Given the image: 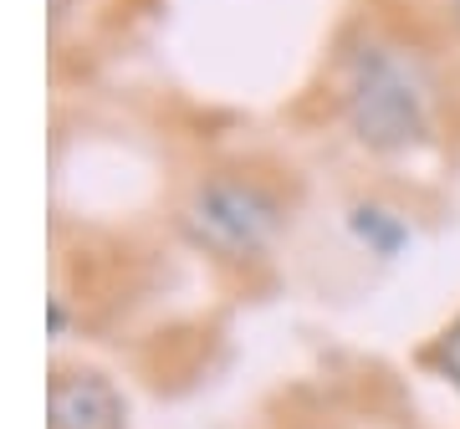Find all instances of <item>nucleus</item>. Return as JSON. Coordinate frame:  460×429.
Here are the masks:
<instances>
[{"label": "nucleus", "instance_id": "nucleus-2", "mask_svg": "<svg viewBox=\"0 0 460 429\" xmlns=\"http://www.w3.org/2000/svg\"><path fill=\"white\" fill-rule=\"evenodd\" d=\"M184 231L190 241L226 261H251L261 256L281 231V205L261 184L246 179H210L199 184L184 205Z\"/></svg>", "mask_w": 460, "mask_h": 429}, {"label": "nucleus", "instance_id": "nucleus-5", "mask_svg": "<svg viewBox=\"0 0 460 429\" xmlns=\"http://www.w3.org/2000/svg\"><path fill=\"white\" fill-rule=\"evenodd\" d=\"M435 368H440L445 379L460 389V317L450 322V332H445L440 343H435Z\"/></svg>", "mask_w": 460, "mask_h": 429}, {"label": "nucleus", "instance_id": "nucleus-4", "mask_svg": "<svg viewBox=\"0 0 460 429\" xmlns=\"http://www.w3.org/2000/svg\"><path fill=\"white\" fill-rule=\"evenodd\" d=\"M348 225H353V235L374 256H399V250L410 246V225L394 210H384V205H358V210L348 214Z\"/></svg>", "mask_w": 460, "mask_h": 429}, {"label": "nucleus", "instance_id": "nucleus-3", "mask_svg": "<svg viewBox=\"0 0 460 429\" xmlns=\"http://www.w3.org/2000/svg\"><path fill=\"white\" fill-rule=\"evenodd\" d=\"M51 429H123V394L102 373H57L47 394Z\"/></svg>", "mask_w": 460, "mask_h": 429}, {"label": "nucleus", "instance_id": "nucleus-6", "mask_svg": "<svg viewBox=\"0 0 460 429\" xmlns=\"http://www.w3.org/2000/svg\"><path fill=\"white\" fill-rule=\"evenodd\" d=\"M450 16H456V26H460V0H450Z\"/></svg>", "mask_w": 460, "mask_h": 429}, {"label": "nucleus", "instance_id": "nucleus-1", "mask_svg": "<svg viewBox=\"0 0 460 429\" xmlns=\"http://www.w3.org/2000/svg\"><path fill=\"white\" fill-rule=\"evenodd\" d=\"M343 108H348L353 133H358V144L374 153L420 149L429 138V118H435L425 72L404 51L384 47V41H363L348 57Z\"/></svg>", "mask_w": 460, "mask_h": 429}]
</instances>
